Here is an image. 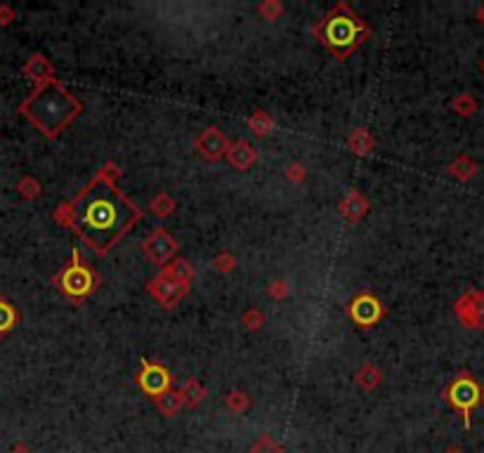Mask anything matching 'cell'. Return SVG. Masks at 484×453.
Wrapping results in <instances>:
<instances>
[{
    "instance_id": "obj_9",
    "label": "cell",
    "mask_w": 484,
    "mask_h": 453,
    "mask_svg": "<svg viewBox=\"0 0 484 453\" xmlns=\"http://www.w3.org/2000/svg\"><path fill=\"white\" fill-rule=\"evenodd\" d=\"M135 380L139 385V390H142L149 399L163 395V392L171 390V385H173L171 371L149 359H142V368H139V373L135 375Z\"/></svg>"
},
{
    "instance_id": "obj_25",
    "label": "cell",
    "mask_w": 484,
    "mask_h": 453,
    "mask_svg": "<svg viewBox=\"0 0 484 453\" xmlns=\"http://www.w3.org/2000/svg\"><path fill=\"white\" fill-rule=\"evenodd\" d=\"M248 453H284V447L279 442H274L269 435H260L253 442V447L248 449Z\"/></svg>"
},
{
    "instance_id": "obj_10",
    "label": "cell",
    "mask_w": 484,
    "mask_h": 453,
    "mask_svg": "<svg viewBox=\"0 0 484 453\" xmlns=\"http://www.w3.org/2000/svg\"><path fill=\"white\" fill-rule=\"evenodd\" d=\"M227 149H230V139H227V135L217 125H208V128L194 139V151L208 163L222 161Z\"/></svg>"
},
{
    "instance_id": "obj_8",
    "label": "cell",
    "mask_w": 484,
    "mask_h": 453,
    "mask_svg": "<svg viewBox=\"0 0 484 453\" xmlns=\"http://www.w3.org/2000/svg\"><path fill=\"white\" fill-rule=\"evenodd\" d=\"M189 288L192 286L178 284V281H173L171 277H166L163 272H158L156 277L146 281V293H149L163 309L178 307V304L189 295Z\"/></svg>"
},
{
    "instance_id": "obj_26",
    "label": "cell",
    "mask_w": 484,
    "mask_h": 453,
    "mask_svg": "<svg viewBox=\"0 0 484 453\" xmlns=\"http://www.w3.org/2000/svg\"><path fill=\"white\" fill-rule=\"evenodd\" d=\"M258 12L262 14V19L267 21H276L284 14V5L276 3V0H265V3L258 5Z\"/></svg>"
},
{
    "instance_id": "obj_32",
    "label": "cell",
    "mask_w": 484,
    "mask_h": 453,
    "mask_svg": "<svg viewBox=\"0 0 484 453\" xmlns=\"http://www.w3.org/2000/svg\"><path fill=\"white\" fill-rule=\"evenodd\" d=\"M286 177L291 182H303L305 180V166L303 163H291L289 170H286Z\"/></svg>"
},
{
    "instance_id": "obj_5",
    "label": "cell",
    "mask_w": 484,
    "mask_h": 453,
    "mask_svg": "<svg viewBox=\"0 0 484 453\" xmlns=\"http://www.w3.org/2000/svg\"><path fill=\"white\" fill-rule=\"evenodd\" d=\"M444 397H446V402L463 415V425L470 427L473 408H478L484 399V392L480 388V383L475 380L470 373H461L458 378H453V380L449 383V388L444 390Z\"/></svg>"
},
{
    "instance_id": "obj_27",
    "label": "cell",
    "mask_w": 484,
    "mask_h": 453,
    "mask_svg": "<svg viewBox=\"0 0 484 453\" xmlns=\"http://www.w3.org/2000/svg\"><path fill=\"white\" fill-rule=\"evenodd\" d=\"M262 324H265V314L258 307H251L244 311V326L248 331H260Z\"/></svg>"
},
{
    "instance_id": "obj_34",
    "label": "cell",
    "mask_w": 484,
    "mask_h": 453,
    "mask_svg": "<svg viewBox=\"0 0 484 453\" xmlns=\"http://www.w3.org/2000/svg\"><path fill=\"white\" fill-rule=\"evenodd\" d=\"M10 453H33V451L28 449L26 444H14V447L10 449Z\"/></svg>"
},
{
    "instance_id": "obj_24",
    "label": "cell",
    "mask_w": 484,
    "mask_h": 453,
    "mask_svg": "<svg viewBox=\"0 0 484 453\" xmlns=\"http://www.w3.org/2000/svg\"><path fill=\"white\" fill-rule=\"evenodd\" d=\"M17 191H19L21 198H26V201H33V198H38L43 194V187H41V182L36 180V177L26 175V177H21V180L17 182Z\"/></svg>"
},
{
    "instance_id": "obj_21",
    "label": "cell",
    "mask_w": 484,
    "mask_h": 453,
    "mask_svg": "<svg viewBox=\"0 0 484 453\" xmlns=\"http://www.w3.org/2000/svg\"><path fill=\"white\" fill-rule=\"evenodd\" d=\"M19 321V311L12 307V302H7L3 295H0V336L10 333Z\"/></svg>"
},
{
    "instance_id": "obj_30",
    "label": "cell",
    "mask_w": 484,
    "mask_h": 453,
    "mask_svg": "<svg viewBox=\"0 0 484 453\" xmlns=\"http://www.w3.org/2000/svg\"><path fill=\"white\" fill-rule=\"evenodd\" d=\"M289 293H291V288H289L286 281H272V284H269V295H272L274 300L289 298Z\"/></svg>"
},
{
    "instance_id": "obj_3",
    "label": "cell",
    "mask_w": 484,
    "mask_h": 453,
    "mask_svg": "<svg viewBox=\"0 0 484 453\" xmlns=\"http://www.w3.org/2000/svg\"><path fill=\"white\" fill-rule=\"evenodd\" d=\"M312 36L335 59L345 62L352 52L369 38L371 28L357 12L350 10L348 3H338L312 26Z\"/></svg>"
},
{
    "instance_id": "obj_7",
    "label": "cell",
    "mask_w": 484,
    "mask_h": 453,
    "mask_svg": "<svg viewBox=\"0 0 484 453\" xmlns=\"http://www.w3.org/2000/svg\"><path fill=\"white\" fill-rule=\"evenodd\" d=\"M348 316L352 324L359 326V329H373V326L385 316V307H383V302L378 300V295L359 293L348 304Z\"/></svg>"
},
{
    "instance_id": "obj_12",
    "label": "cell",
    "mask_w": 484,
    "mask_h": 453,
    "mask_svg": "<svg viewBox=\"0 0 484 453\" xmlns=\"http://www.w3.org/2000/svg\"><path fill=\"white\" fill-rule=\"evenodd\" d=\"M21 76L33 80L36 85H43V83H48V80L55 78V64L50 62L45 55L36 52V55L28 57L24 62V66H21Z\"/></svg>"
},
{
    "instance_id": "obj_17",
    "label": "cell",
    "mask_w": 484,
    "mask_h": 453,
    "mask_svg": "<svg viewBox=\"0 0 484 453\" xmlns=\"http://www.w3.org/2000/svg\"><path fill=\"white\" fill-rule=\"evenodd\" d=\"M151 402H154V406H156V411L161 415H166V418H175V415L182 411V397H180V392L173 390V388L168 392H163V395L154 397Z\"/></svg>"
},
{
    "instance_id": "obj_28",
    "label": "cell",
    "mask_w": 484,
    "mask_h": 453,
    "mask_svg": "<svg viewBox=\"0 0 484 453\" xmlns=\"http://www.w3.org/2000/svg\"><path fill=\"white\" fill-rule=\"evenodd\" d=\"M213 267H215L217 272H222V274H230L237 270V257L232 255V252H220V255L213 260Z\"/></svg>"
},
{
    "instance_id": "obj_23",
    "label": "cell",
    "mask_w": 484,
    "mask_h": 453,
    "mask_svg": "<svg viewBox=\"0 0 484 453\" xmlns=\"http://www.w3.org/2000/svg\"><path fill=\"white\" fill-rule=\"evenodd\" d=\"M149 208H151V213L156 215V218H168V215L175 213V208H178V206H175L171 194H166V191H158V194L151 198Z\"/></svg>"
},
{
    "instance_id": "obj_35",
    "label": "cell",
    "mask_w": 484,
    "mask_h": 453,
    "mask_svg": "<svg viewBox=\"0 0 484 453\" xmlns=\"http://www.w3.org/2000/svg\"><path fill=\"white\" fill-rule=\"evenodd\" d=\"M444 453H463V451H461L458 447H449V449H446Z\"/></svg>"
},
{
    "instance_id": "obj_11",
    "label": "cell",
    "mask_w": 484,
    "mask_h": 453,
    "mask_svg": "<svg viewBox=\"0 0 484 453\" xmlns=\"http://www.w3.org/2000/svg\"><path fill=\"white\" fill-rule=\"evenodd\" d=\"M456 314L466 326H484V293H468L456 302Z\"/></svg>"
},
{
    "instance_id": "obj_13",
    "label": "cell",
    "mask_w": 484,
    "mask_h": 453,
    "mask_svg": "<svg viewBox=\"0 0 484 453\" xmlns=\"http://www.w3.org/2000/svg\"><path fill=\"white\" fill-rule=\"evenodd\" d=\"M225 159L230 161V166L234 170L244 173V170H248L258 161V151H255V146L248 142V139H234V142H230V149H227Z\"/></svg>"
},
{
    "instance_id": "obj_15",
    "label": "cell",
    "mask_w": 484,
    "mask_h": 453,
    "mask_svg": "<svg viewBox=\"0 0 484 453\" xmlns=\"http://www.w3.org/2000/svg\"><path fill=\"white\" fill-rule=\"evenodd\" d=\"M166 274V277H171L173 281H178V284H187V286H192V281H194V265L189 262V260L185 257H175L171 260L163 270H161Z\"/></svg>"
},
{
    "instance_id": "obj_29",
    "label": "cell",
    "mask_w": 484,
    "mask_h": 453,
    "mask_svg": "<svg viewBox=\"0 0 484 453\" xmlns=\"http://www.w3.org/2000/svg\"><path fill=\"white\" fill-rule=\"evenodd\" d=\"M449 170H451V173L456 175V177H461V180H468V177H470V175L475 173V166L466 159V156H461V159H458L456 163H451Z\"/></svg>"
},
{
    "instance_id": "obj_16",
    "label": "cell",
    "mask_w": 484,
    "mask_h": 453,
    "mask_svg": "<svg viewBox=\"0 0 484 453\" xmlns=\"http://www.w3.org/2000/svg\"><path fill=\"white\" fill-rule=\"evenodd\" d=\"M376 146V137L366 128H355L348 135V149L355 156H369Z\"/></svg>"
},
{
    "instance_id": "obj_20",
    "label": "cell",
    "mask_w": 484,
    "mask_h": 453,
    "mask_svg": "<svg viewBox=\"0 0 484 453\" xmlns=\"http://www.w3.org/2000/svg\"><path fill=\"white\" fill-rule=\"evenodd\" d=\"M246 125H248V130H251L255 137H267L269 132L274 130V118L269 116L267 111L258 109V111H253V114L248 116Z\"/></svg>"
},
{
    "instance_id": "obj_31",
    "label": "cell",
    "mask_w": 484,
    "mask_h": 453,
    "mask_svg": "<svg viewBox=\"0 0 484 453\" xmlns=\"http://www.w3.org/2000/svg\"><path fill=\"white\" fill-rule=\"evenodd\" d=\"M453 109H456L461 116H470L473 109H475V104H473L470 97H468V95H463V97H458L456 102H453Z\"/></svg>"
},
{
    "instance_id": "obj_4",
    "label": "cell",
    "mask_w": 484,
    "mask_h": 453,
    "mask_svg": "<svg viewBox=\"0 0 484 453\" xmlns=\"http://www.w3.org/2000/svg\"><path fill=\"white\" fill-rule=\"evenodd\" d=\"M50 284H53L57 291H60L67 300H71L73 304H83L100 288L102 279H100V274L95 272L83 257H80V252L73 250L71 260L55 274Z\"/></svg>"
},
{
    "instance_id": "obj_19",
    "label": "cell",
    "mask_w": 484,
    "mask_h": 453,
    "mask_svg": "<svg viewBox=\"0 0 484 453\" xmlns=\"http://www.w3.org/2000/svg\"><path fill=\"white\" fill-rule=\"evenodd\" d=\"M355 383L364 392H371V390H376L380 383H383V373H380V368L373 366V363H364V366L355 373Z\"/></svg>"
},
{
    "instance_id": "obj_22",
    "label": "cell",
    "mask_w": 484,
    "mask_h": 453,
    "mask_svg": "<svg viewBox=\"0 0 484 453\" xmlns=\"http://www.w3.org/2000/svg\"><path fill=\"white\" fill-rule=\"evenodd\" d=\"M225 406H227V411L234 413V415H241V413H246L248 408H251V399H248L246 392H241V390H232L230 395L225 397Z\"/></svg>"
},
{
    "instance_id": "obj_6",
    "label": "cell",
    "mask_w": 484,
    "mask_h": 453,
    "mask_svg": "<svg viewBox=\"0 0 484 453\" xmlns=\"http://www.w3.org/2000/svg\"><path fill=\"white\" fill-rule=\"evenodd\" d=\"M178 248H180L178 241H175V236L168 232L166 227L154 229V232L142 241L144 257L156 267H166L171 260L178 257Z\"/></svg>"
},
{
    "instance_id": "obj_2",
    "label": "cell",
    "mask_w": 484,
    "mask_h": 453,
    "mask_svg": "<svg viewBox=\"0 0 484 453\" xmlns=\"http://www.w3.org/2000/svg\"><path fill=\"white\" fill-rule=\"evenodd\" d=\"M83 111V104L57 78L36 85L33 92L19 104V114L45 139H57Z\"/></svg>"
},
{
    "instance_id": "obj_18",
    "label": "cell",
    "mask_w": 484,
    "mask_h": 453,
    "mask_svg": "<svg viewBox=\"0 0 484 453\" xmlns=\"http://www.w3.org/2000/svg\"><path fill=\"white\" fill-rule=\"evenodd\" d=\"M180 392V397H182V406L185 408H196V406H201L203 404V399H206V388L196 380V378H189V380L182 385V388L178 390Z\"/></svg>"
},
{
    "instance_id": "obj_33",
    "label": "cell",
    "mask_w": 484,
    "mask_h": 453,
    "mask_svg": "<svg viewBox=\"0 0 484 453\" xmlns=\"http://www.w3.org/2000/svg\"><path fill=\"white\" fill-rule=\"evenodd\" d=\"M14 21V10L7 3H0V26H7Z\"/></svg>"
},
{
    "instance_id": "obj_14",
    "label": "cell",
    "mask_w": 484,
    "mask_h": 453,
    "mask_svg": "<svg viewBox=\"0 0 484 453\" xmlns=\"http://www.w3.org/2000/svg\"><path fill=\"white\" fill-rule=\"evenodd\" d=\"M340 213L350 225H355V222H359L369 213V201H366L364 194H359L357 189H350L340 201Z\"/></svg>"
},
{
    "instance_id": "obj_36",
    "label": "cell",
    "mask_w": 484,
    "mask_h": 453,
    "mask_svg": "<svg viewBox=\"0 0 484 453\" xmlns=\"http://www.w3.org/2000/svg\"><path fill=\"white\" fill-rule=\"evenodd\" d=\"M482 17H484V14H482Z\"/></svg>"
},
{
    "instance_id": "obj_1",
    "label": "cell",
    "mask_w": 484,
    "mask_h": 453,
    "mask_svg": "<svg viewBox=\"0 0 484 453\" xmlns=\"http://www.w3.org/2000/svg\"><path fill=\"white\" fill-rule=\"evenodd\" d=\"M119 177L121 168L107 161L69 201L71 232L100 257L109 255L144 218L142 208L119 187Z\"/></svg>"
}]
</instances>
